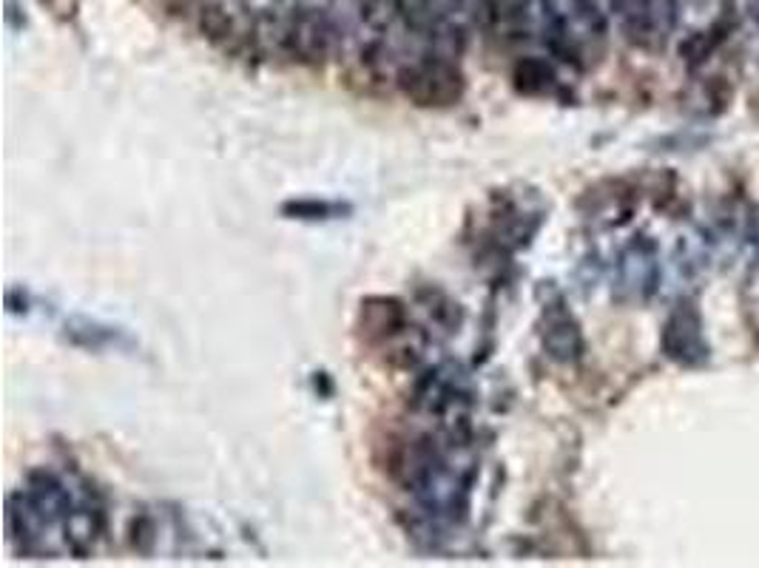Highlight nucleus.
Segmentation results:
<instances>
[{
	"mask_svg": "<svg viewBox=\"0 0 759 568\" xmlns=\"http://www.w3.org/2000/svg\"><path fill=\"white\" fill-rule=\"evenodd\" d=\"M421 304H424V310H427V316L433 318L435 327H442L444 333H453L461 324L463 313H461V304L453 302L444 290L438 288H430L421 293Z\"/></svg>",
	"mask_w": 759,
	"mask_h": 568,
	"instance_id": "11",
	"label": "nucleus"
},
{
	"mask_svg": "<svg viewBox=\"0 0 759 568\" xmlns=\"http://www.w3.org/2000/svg\"><path fill=\"white\" fill-rule=\"evenodd\" d=\"M356 330L368 345H390L410 333V310L396 295H368L359 304Z\"/></svg>",
	"mask_w": 759,
	"mask_h": 568,
	"instance_id": "4",
	"label": "nucleus"
},
{
	"mask_svg": "<svg viewBox=\"0 0 759 568\" xmlns=\"http://www.w3.org/2000/svg\"><path fill=\"white\" fill-rule=\"evenodd\" d=\"M617 281H621L623 293L631 299H646L658 285V256H654V245L635 239L626 251L621 253V267H617Z\"/></svg>",
	"mask_w": 759,
	"mask_h": 568,
	"instance_id": "7",
	"label": "nucleus"
},
{
	"mask_svg": "<svg viewBox=\"0 0 759 568\" xmlns=\"http://www.w3.org/2000/svg\"><path fill=\"white\" fill-rule=\"evenodd\" d=\"M382 3H384V7H390L393 12H396V9H398V3H401V0H382Z\"/></svg>",
	"mask_w": 759,
	"mask_h": 568,
	"instance_id": "14",
	"label": "nucleus"
},
{
	"mask_svg": "<svg viewBox=\"0 0 759 568\" xmlns=\"http://www.w3.org/2000/svg\"><path fill=\"white\" fill-rule=\"evenodd\" d=\"M129 540L134 552L148 557V554L154 552V546H157V520H154L152 515H145V511L137 515L129 525Z\"/></svg>",
	"mask_w": 759,
	"mask_h": 568,
	"instance_id": "13",
	"label": "nucleus"
},
{
	"mask_svg": "<svg viewBox=\"0 0 759 568\" xmlns=\"http://www.w3.org/2000/svg\"><path fill=\"white\" fill-rule=\"evenodd\" d=\"M396 86L415 106L447 108L461 102L463 92H467V77L453 58L424 51L415 60L398 65Z\"/></svg>",
	"mask_w": 759,
	"mask_h": 568,
	"instance_id": "2",
	"label": "nucleus"
},
{
	"mask_svg": "<svg viewBox=\"0 0 759 568\" xmlns=\"http://www.w3.org/2000/svg\"><path fill=\"white\" fill-rule=\"evenodd\" d=\"M555 69L543 58H521L513 69V83L521 94H543L555 86Z\"/></svg>",
	"mask_w": 759,
	"mask_h": 568,
	"instance_id": "10",
	"label": "nucleus"
},
{
	"mask_svg": "<svg viewBox=\"0 0 759 568\" xmlns=\"http://www.w3.org/2000/svg\"><path fill=\"white\" fill-rule=\"evenodd\" d=\"M23 492L32 497V504L37 506V511H40L55 529L63 532V520L69 518V511L77 504L72 490H69L55 472H49V469H35V472H29V478H26V490Z\"/></svg>",
	"mask_w": 759,
	"mask_h": 568,
	"instance_id": "6",
	"label": "nucleus"
},
{
	"mask_svg": "<svg viewBox=\"0 0 759 568\" xmlns=\"http://www.w3.org/2000/svg\"><path fill=\"white\" fill-rule=\"evenodd\" d=\"M276 46L285 58L304 65H322L330 58L333 46L341 35V23L330 15V9L311 3H293L274 26Z\"/></svg>",
	"mask_w": 759,
	"mask_h": 568,
	"instance_id": "1",
	"label": "nucleus"
},
{
	"mask_svg": "<svg viewBox=\"0 0 759 568\" xmlns=\"http://www.w3.org/2000/svg\"><path fill=\"white\" fill-rule=\"evenodd\" d=\"M410 407L421 415L442 418L444 424H467L472 407V387L458 364H435L419 375L412 387Z\"/></svg>",
	"mask_w": 759,
	"mask_h": 568,
	"instance_id": "3",
	"label": "nucleus"
},
{
	"mask_svg": "<svg viewBox=\"0 0 759 568\" xmlns=\"http://www.w3.org/2000/svg\"><path fill=\"white\" fill-rule=\"evenodd\" d=\"M617 12L623 17L626 35L643 46L663 44L677 21L674 0H617Z\"/></svg>",
	"mask_w": 759,
	"mask_h": 568,
	"instance_id": "5",
	"label": "nucleus"
},
{
	"mask_svg": "<svg viewBox=\"0 0 759 568\" xmlns=\"http://www.w3.org/2000/svg\"><path fill=\"white\" fill-rule=\"evenodd\" d=\"M106 532V515H103V506L92 500V495H86V500L74 504V509L69 511V518L63 520V546L74 554V557H88L95 552V543L100 540V534Z\"/></svg>",
	"mask_w": 759,
	"mask_h": 568,
	"instance_id": "8",
	"label": "nucleus"
},
{
	"mask_svg": "<svg viewBox=\"0 0 759 568\" xmlns=\"http://www.w3.org/2000/svg\"><path fill=\"white\" fill-rule=\"evenodd\" d=\"M350 205H341V202H327V200H293L285 202L282 214L290 219H311V222H322V219H336V216L348 214Z\"/></svg>",
	"mask_w": 759,
	"mask_h": 568,
	"instance_id": "12",
	"label": "nucleus"
},
{
	"mask_svg": "<svg viewBox=\"0 0 759 568\" xmlns=\"http://www.w3.org/2000/svg\"><path fill=\"white\" fill-rule=\"evenodd\" d=\"M541 338L546 353L555 361H564V364L578 361L580 353H583V336H580L578 322H575L561 304L543 310Z\"/></svg>",
	"mask_w": 759,
	"mask_h": 568,
	"instance_id": "9",
	"label": "nucleus"
}]
</instances>
